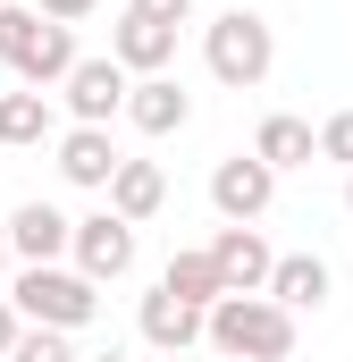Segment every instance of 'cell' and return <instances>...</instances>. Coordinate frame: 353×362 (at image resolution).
Returning a JSON list of instances; mask_svg holds the SVG:
<instances>
[{"instance_id": "obj_17", "label": "cell", "mask_w": 353, "mask_h": 362, "mask_svg": "<svg viewBox=\"0 0 353 362\" xmlns=\"http://www.w3.org/2000/svg\"><path fill=\"white\" fill-rule=\"evenodd\" d=\"M160 286L169 295H185V303H227V278H219V262H210V245H193V253H169V270H160Z\"/></svg>"}, {"instance_id": "obj_7", "label": "cell", "mask_w": 353, "mask_h": 362, "mask_svg": "<svg viewBox=\"0 0 353 362\" xmlns=\"http://www.w3.org/2000/svg\"><path fill=\"white\" fill-rule=\"evenodd\" d=\"M109 59H118L126 76H169V59H176V25L143 17V8H118V25H109Z\"/></svg>"}, {"instance_id": "obj_15", "label": "cell", "mask_w": 353, "mask_h": 362, "mask_svg": "<svg viewBox=\"0 0 353 362\" xmlns=\"http://www.w3.org/2000/svg\"><path fill=\"white\" fill-rule=\"evenodd\" d=\"M76 68H85V51H76V25H42V42L25 51V68H17V85L51 93V85H68Z\"/></svg>"}, {"instance_id": "obj_26", "label": "cell", "mask_w": 353, "mask_h": 362, "mask_svg": "<svg viewBox=\"0 0 353 362\" xmlns=\"http://www.w3.org/2000/svg\"><path fill=\"white\" fill-rule=\"evenodd\" d=\"M345 211H353V169H345Z\"/></svg>"}, {"instance_id": "obj_8", "label": "cell", "mask_w": 353, "mask_h": 362, "mask_svg": "<svg viewBox=\"0 0 353 362\" xmlns=\"http://www.w3.org/2000/svg\"><path fill=\"white\" fill-rule=\"evenodd\" d=\"M59 93H68L76 127H109V118H126V93H135V76H126L118 59H85V68H76Z\"/></svg>"}, {"instance_id": "obj_23", "label": "cell", "mask_w": 353, "mask_h": 362, "mask_svg": "<svg viewBox=\"0 0 353 362\" xmlns=\"http://www.w3.org/2000/svg\"><path fill=\"white\" fill-rule=\"evenodd\" d=\"M17 337H25V312H17V303H8V295H0V362L17 354Z\"/></svg>"}, {"instance_id": "obj_6", "label": "cell", "mask_w": 353, "mask_h": 362, "mask_svg": "<svg viewBox=\"0 0 353 362\" xmlns=\"http://www.w3.org/2000/svg\"><path fill=\"white\" fill-rule=\"evenodd\" d=\"M76 270H85L92 286L126 278V270H135V219H118L109 202H101L92 219H76Z\"/></svg>"}, {"instance_id": "obj_13", "label": "cell", "mask_w": 353, "mask_h": 362, "mask_svg": "<svg viewBox=\"0 0 353 362\" xmlns=\"http://www.w3.org/2000/svg\"><path fill=\"white\" fill-rule=\"evenodd\" d=\"M253 152H261L277 177H286V169H311V160H320V127H311V118H294V110H269L261 135H253Z\"/></svg>"}, {"instance_id": "obj_27", "label": "cell", "mask_w": 353, "mask_h": 362, "mask_svg": "<svg viewBox=\"0 0 353 362\" xmlns=\"http://www.w3.org/2000/svg\"><path fill=\"white\" fill-rule=\"evenodd\" d=\"M85 362H126V354H85Z\"/></svg>"}, {"instance_id": "obj_11", "label": "cell", "mask_w": 353, "mask_h": 362, "mask_svg": "<svg viewBox=\"0 0 353 362\" xmlns=\"http://www.w3.org/2000/svg\"><path fill=\"white\" fill-rule=\"evenodd\" d=\"M118 144H109V127H68L59 135V177L85 185V194H109V177H118Z\"/></svg>"}, {"instance_id": "obj_4", "label": "cell", "mask_w": 353, "mask_h": 362, "mask_svg": "<svg viewBox=\"0 0 353 362\" xmlns=\"http://www.w3.org/2000/svg\"><path fill=\"white\" fill-rule=\"evenodd\" d=\"M269 202H277V169H269L261 152H227V160L210 169V211H219L227 228H253Z\"/></svg>"}, {"instance_id": "obj_18", "label": "cell", "mask_w": 353, "mask_h": 362, "mask_svg": "<svg viewBox=\"0 0 353 362\" xmlns=\"http://www.w3.org/2000/svg\"><path fill=\"white\" fill-rule=\"evenodd\" d=\"M42 135H51V93H34V85L0 93V144L8 152H34Z\"/></svg>"}, {"instance_id": "obj_10", "label": "cell", "mask_w": 353, "mask_h": 362, "mask_svg": "<svg viewBox=\"0 0 353 362\" xmlns=\"http://www.w3.org/2000/svg\"><path fill=\"white\" fill-rule=\"evenodd\" d=\"M210 262L227 278V295H269V270H277V253L261 245V228H219L210 236Z\"/></svg>"}, {"instance_id": "obj_2", "label": "cell", "mask_w": 353, "mask_h": 362, "mask_svg": "<svg viewBox=\"0 0 353 362\" xmlns=\"http://www.w3.org/2000/svg\"><path fill=\"white\" fill-rule=\"evenodd\" d=\"M210 346L227 362H286L294 354V312L277 295H227V303H210Z\"/></svg>"}, {"instance_id": "obj_19", "label": "cell", "mask_w": 353, "mask_h": 362, "mask_svg": "<svg viewBox=\"0 0 353 362\" xmlns=\"http://www.w3.org/2000/svg\"><path fill=\"white\" fill-rule=\"evenodd\" d=\"M42 25H51L42 8H25V0H8V8H0V68H25V51L42 42Z\"/></svg>"}, {"instance_id": "obj_28", "label": "cell", "mask_w": 353, "mask_h": 362, "mask_svg": "<svg viewBox=\"0 0 353 362\" xmlns=\"http://www.w3.org/2000/svg\"><path fill=\"white\" fill-rule=\"evenodd\" d=\"M160 362H185V354H160Z\"/></svg>"}, {"instance_id": "obj_22", "label": "cell", "mask_w": 353, "mask_h": 362, "mask_svg": "<svg viewBox=\"0 0 353 362\" xmlns=\"http://www.w3.org/2000/svg\"><path fill=\"white\" fill-rule=\"evenodd\" d=\"M34 8H42L51 25H85V17H92V8H101V0H34Z\"/></svg>"}, {"instance_id": "obj_3", "label": "cell", "mask_w": 353, "mask_h": 362, "mask_svg": "<svg viewBox=\"0 0 353 362\" xmlns=\"http://www.w3.org/2000/svg\"><path fill=\"white\" fill-rule=\"evenodd\" d=\"M202 59H210V76L227 93H253V85H269V68H277V34H269L261 8H227V17L202 25Z\"/></svg>"}, {"instance_id": "obj_29", "label": "cell", "mask_w": 353, "mask_h": 362, "mask_svg": "<svg viewBox=\"0 0 353 362\" xmlns=\"http://www.w3.org/2000/svg\"><path fill=\"white\" fill-rule=\"evenodd\" d=\"M0 8H8V0H0Z\"/></svg>"}, {"instance_id": "obj_16", "label": "cell", "mask_w": 353, "mask_h": 362, "mask_svg": "<svg viewBox=\"0 0 353 362\" xmlns=\"http://www.w3.org/2000/svg\"><path fill=\"white\" fill-rule=\"evenodd\" d=\"M269 295H277L286 312H320V303H328V262H320V253H277Z\"/></svg>"}, {"instance_id": "obj_21", "label": "cell", "mask_w": 353, "mask_h": 362, "mask_svg": "<svg viewBox=\"0 0 353 362\" xmlns=\"http://www.w3.org/2000/svg\"><path fill=\"white\" fill-rule=\"evenodd\" d=\"M320 160H337V169H353V110H337V118L320 127Z\"/></svg>"}, {"instance_id": "obj_24", "label": "cell", "mask_w": 353, "mask_h": 362, "mask_svg": "<svg viewBox=\"0 0 353 362\" xmlns=\"http://www.w3.org/2000/svg\"><path fill=\"white\" fill-rule=\"evenodd\" d=\"M126 8H143V17H160V25H185V17H193V0H126Z\"/></svg>"}, {"instance_id": "obj_30", "label": "cell", "mask_w": 353, "mask_h": 362, "mask_svg": "<svg viewBox=\"0 0 353 362\" xmlns=\"http://www.w3.org/2000/svg\"><path fill=\"white\" fill-rule=\"evenodd\" d=\"M219 362H227V354H219Z\"/></svg>"}, {"instance_id": "obj_1", "label": "cell", "mask_w": 353, "mask_h": 362, "mask_svg": "<svg viewBox=\"0 0 353 362\" xmlns=\"http://www.w3.org/2000/svg\"><path fill=\"white\" fill-rule=\"evenodd\" d=\"M8 303L25 312V329H92L101 320V286L85 270H59V262H34V270L8 278Z\"/></svg>"}, {"instance_id": "obj_20", "label": "cell", "mask_w": 353, "mask_h": 362, "mask_svg": "<svg viewBox=\"0 0 353 362\" xmlns=\"http://www.w3.org/2000/svg\"><path fill=\"white\" fill-rule=\"evenodd\" d=\"M8 362H85V354L68 346V329H25V337H17V354H8Z\"/></svg>"}, {"instance_id": "obj_5", "label": "cell", "mask_w": 353, "mask_h": 362, "mask_svg": "<svg viewBox=\"0 0 353 362\" xmlns=\"http://www.w3.org/2000/svg\"><path fill=\"white\" fill-rule=\"evenodd\" d=\"M135 329H143V346H152V354H193V346L210 337V312H202V303H185V295H169V286H152V295L135 303Z\"/></svg>"}, {"instance_id": "obj_25", "label": "cell", "mask_w": 353, "mask_h": 362, "mask_svg": "<svg viewBox=\"0 0 353 362\" xmlns=\"http://www.w3.org/2000/svg\"><path fill=\"white\" fill-rule=\"evenodd\" d=\"M8 262H17V245H8V228H0V278H8Z\"/></svg>"}, {"instance_id": "obj_12", "label": "cell", "mask_w": 353, "mask_h": 362, "mask_svg": "<svg viewBox=\"0 0 353 362\" xmlns=\"http://www.w3.org/2000/svg\"><path fill=\"white\" fill-rule=\"evenodd\" d=\"M185 118H193V93L176 76H135V93H126V127L135 135H176Z\"/></svg>"}, {"instance_id": "obj_9", "label": "cell", "mask_w": 353, "mask_h": 362, "mask_svg": "<svg viewBox=\"0 0 353 362\" xmlns=\"http://www.w3.org/2000/svg\"><path fill=\"white\" fill-rule=\"evenodd\" d=\"M8 245H17V270L59 262V253H76V219L51 211V202H17V211H8Z\"/></svg>"}, {"instance_id": "obj_14", "label": "cell", "mask_w": 353, "mask_h": 362, "mask_svg": "<svg viewBox=\"0 0 353 362\" xmlns=\"http://www.w3.org/2000/svg\"><path fill=\"white\" fill-rule=\"evenodd\" d=\"M160 202H169V177H160V160H118V177H109V211L118 219H160Z\"/></svg>"}]
</instances>
